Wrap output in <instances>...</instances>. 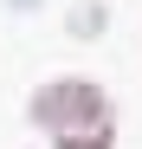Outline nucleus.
I'll use <instances>...</instances> for the list:
<instances>
[{
    "label": "nucleus",
    "mask_w": 142,
    "mask_h": 149,
    "mask_svg": "<svg viewBox=\"0 0 142 149\" xmlns=\"http://www.w3.org/2000/svg\"><path fill=\"white\" fill-rule=\"evenodd\" d=\"M32 117H39L52 136H78V130L110 123V104H103V91L90 84V78H58V84H45V91L32 97Z\"/></svg>",
    "instance_id": "nucleus-1"
}]
</instances>
